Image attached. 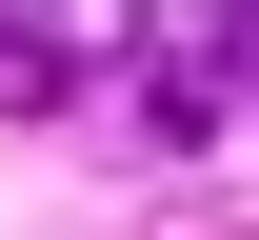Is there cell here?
I'll return each mask as SVG.
<instances>
[{
	"mask_svg": "<svg viewBox=\"0 0 259 240\" xmlns=\"http://www.w3.org/2000/svg\"><path fill=\"white\" fill-rule=\"evenodd\" d=\"M40 100H80V40H40V20H0V120H40Z\"/></svg>",
	"mask_w": 259,
	"mask_h": 240,
	"instance_id": "1",
	"label": "cell"
},
{
	"mask_svg": "<svg viewBox=\"0 0 259 240\" xmlns=\"http://www.w3.org/2000/svg\"><path fill=\"white\" fill-rule=\"evenodd\" d=\"M220 60H239V80H259V0H220Z\"/></svg>",
	"mask_w": 259,
	"mask_h": 240,
	"instance_id": "2",
	"label": "cell"
}]
</instances>
